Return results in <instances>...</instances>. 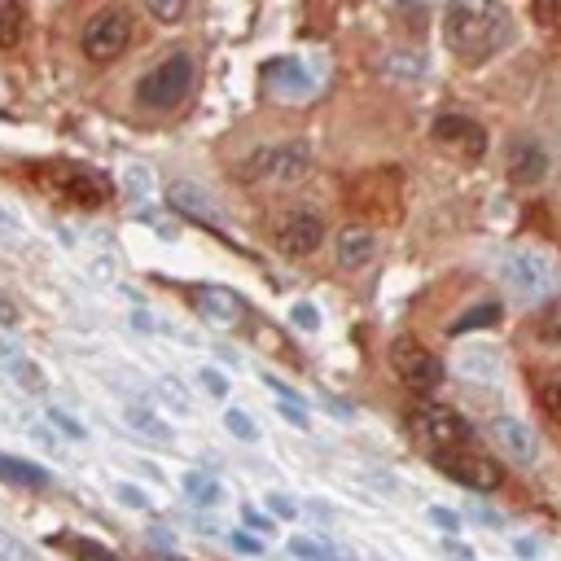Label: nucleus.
Here are the masks:
<instances>
[{"label":"nucleus","mask_w":561,"mask_h":561,"mask_svg":"<svg viewBox=\"0 0 561 561\" xmlns=\"http://www.w3.org/2000/svg\"><path fill=\"white\" fill-rule=\"evenodd\" d=\"M75 557H79V561H119V557L110 553V548H101V544H93V540H79V544H75Z\"/></svg>","instance_id":"35"},{"label":"nucleus","mask_w":561,"mask_h":561,"mask_svg":"<svg viewBox=\"0 0 561 561\" xmlns=\"http://www.w3.org/2000/svg\"><path fill=\"white\" fill-rule=\"evenodd\" d=\"M290 553L299 561H351L342 548H334L329 540H307V535H294L290 540Z\"/></svg>","instance_id":"23"},{"label":"nucleus","mask_w":561,"mask_h":561,"mask_svg":"<svg viewBox=\"0 0 561 561\" xmlns=\"http://www.w3.org/2000/svg\"><path fill=\"white\" fill-rule=\"evenodd\" d=\"M57 185H62L66 198L79 206H101L110 198V180L93 167H62V180H57Z\"/></svg>","instance_id":"14"},{"label":"nucleus","mask_w":561,"mask_h":561,"mask_svg":"<svg viewBox=\"0 0 561 561\" xmlns=\"http://www.w3.org/2000/svg\"><path fill=\"white\" fill-rule=\"evenodd\" d=\"M123 421H128V430L145 434V439L171 443V426H163V417H158V412H150V408H128V412H123Z\"/></svg>","instance_id":"21"},{"label":"nucleus","mask_w":561,"mask_h":561,"mask_svg":"<svg viewBox=\"0 0 561 561\" xmlns=\"http://www.w3.org/2000/svg\"><path fill=\"white\" fill-rule=\"evenodd\" d=\"M535 334H540L548 347H561V299H553L540 316H535Z\"/></svg>","instance_id":"25"},{"label":"nucleus","mask_w":561,"mask_h":561,"mask_svg":"<svg viewBox=\"0 0 561 561\" xmlns=\"http://www.w3.org/2000/svg\"><path fill=\"white\" fill-rule=\"evenodd\" d=\"M189 88H193V57L171 53L167 62H158L154 71L136 84V101L150 110H171L189 97Z\"/></svg>","instance_id":"2"},{"label":"nucleus","mask_w":561,"mask_h":561,"mask_svg":"<svg viewBox=\"0 0 561 561\" xmlns=\"http://www.w3.org/2000/svg\"><path fill=\"white\" fill-rule=\"evenodd\" d=\"M185 496H189V505H198V509L224 505V487L215 483V478H206V474H189L185 478Z\"/></svg>","instance_id":"22"},{"label":"nucleus","mask_w":561,"mask_h":561,"mask_svg":"<svg viewBox=\"0 0 561 561\" xmlns=\"http://www.w3.org/2000/svg\"><path fill=\"white\" fill-rule=\"evenodd\" d=\"M268 84H272V93H281V97H307L316 79H312V71H303V62H272Z\"/></svg>","instance_id":"17"},{"label":"nucleus","mask_w":561,"mask_h":561,"mask_svg":"<svg viewBox=\"0 0 561 561\" xmlns=\"http://www.w3.org/2000/svg\"><path fill=\"white\" fill-rule=\"evenodd\" d=\"M412 426H417L421 443H426L430 452H452V448H465V443H478L474 426L461 417L456 408L448 404H426L412 412Z\"/></svg>","instance_id":"5"},{"label":"nucleus","mask_w":561,"mask_h":561,"mask_svg":"<svg viewBox=\"0 0 561 561\" xmlns=\"http://www.w3.org/2000/svg\"><path fill=\"white\" fill-rule=\"evenodd\" d=\"M430 136H434V141H439L448 154H461V158H483V154H487V132L478 128L469 114H439Z\"/></svg>","instance_id":"9"},{"label":"nucleus","mask_w":561,"mask_h":561,"mask_svg":"<svg viewBox=\"0 0 561 561\" xmlns=\"http://www.w3.org/2000/svg\"><path fill=\"white\" fill-rule=\"evenodd\" d=\"M531 14L544 27H561V0H531Z\"/></svg>","instance_id":"33"},{"label":"nucleus","mask_w":561,"mask_h":561,"mask_svg":"<svg viewBox=\"0 0 561 561\" xmlns=\"http://www.w3.org/2000/svg\"><path fill=\"white\" fill-rule=\"evenodd\" d=\"M198 382H202V391L211 395V399H224L228 395V377L220 369H198Z\"/></svg>","instance_id":"32"},{"label":"nucleus","mask_w":561,"mask_h":561,"mask_svg":"<svg viewBox=\"0 0 561 561\" xmlns=\"http://www.w3.org/2000/svg\"><path fill=\"white\" fill-rule=\"evenodd\" d=\"M513 548H518V557H540V544L535 540H513Z\"/></svg>","instance_id":"46"},{"label":"nucleus","mask_w":561,"mask_h":561,"mask_svg":"<svg viewBox=\"0 0 561 561\" xmlns=\"http://www.w3.org/2000/svg\"><path fill=\"white\" fill-rule=\"evenodd\" d=\"M443 553H448V561H478V557L469 553V548H465L461 540H452V535H448V540H443Z\"/></svg>","instance_id":"40"},{"label":"nucleus","mask_w":561,"mask_h":561,"mask_svg":"<svg viewBox=\"0 0 561 561\" xmlns=\"http://www.w3.org/2000/svg\"><path fill=\"white\" fill-rule=\"evenodd\" d=\"M128 185H132V193H145V189H150V171H145V167H132V171H128Z\"/></svg>","instance_id":"43"},{"label":"nucleus","mask_w":561,"mask_h":561,"mask_svg":"<svg viewBox=\"0 0 561 561\" xmlns=\"http://www.w3.org/2000/svg\"><path fill=\"white\" fill-rule=\"evenodd\" d=\"M443 36H448V49L456 53V62L478 66L509 44L513 18L505 5H496V0H448Z\"/></svg>","instance_id":"1"},{"label":"nucleus","mask_w":561,"mask_h":561,"mask_svg":"<svg viewBox=\"0 0 561 561\" xmlns=\"http://www.w3.org/2000/svg\"><path fill=\"white\" fill-rule=\"evenodd\" d=\"M268 509L277 513V518H285V522H290V518H299V505H294L290 496H281V491H272V496H268Z\"/></svg>","instance_id":"37"},{"label":"nucleus","mask_w":561,"mask_h":561,"mask_svg":"<svg viewBox=\"0 0 561 561\" xmlns=\"http://www.w3.org/2000/svg\"><path fill=\"white\" fill-rule=\"evenodd\" d=\"M119 500H123V505H132V509H150V500L141 496V487H128V483L119 487Z\"/></svg>","instance_id":"42"},{"label":"nucleus","mask_w":561,"mask_h":561,"mask_svg":"<svg viewBox=\"0 0 561 561\" xmlns=\"http://www.w3.org/2000/svg\"><path fill=\"white\" fill-rule=\"evenodd\" d=\"M434 465L448 478H456L461 487L478 491V496H483V491H496L500 478H505L500 461L487 448H478V443H465V448H452V452H434Z\"/></svg>","instance_id":"3"},{"label":"nucleus","mask_w":561,"mask_h":561,"mask_svg":"<svg viewBox=\"0 0 561 561\" xmlns=\"http://www.w3.org/2000/svg\"><path fill=\"white\" fill-rule=\"evenodd\" d=\"M290 325H294V329H307V334H316V329H320V307L294 303V307H290Z\"/></svg>","instance_id":"29"},{"label":"nucleus","mask_w":561,"mask_h":561,"mask_svg":"<svg viewBox=\"0 0 561 561\" xmlns=\"http://www.w3.org/2000/svg\"><path fill=\"white\" fill-rule=\"evenodd\" d=\"M0 478L18 487H49V474L31 461H18V456H0Z\"/></svg>","instance_id":"19"},{"label":"nucleus","mask_w":561,"mask_h":561,"mask_svg":"<svg viewBox=\"0 0 561 561\" xmlns=\"http://www.w3.org/2000/svg\"><path fill=\"white\" fill-rule=\"evenodd\" d=\"M0 233H18V220L5 211V206H0Z\"/></svg>","instance_id":"47"},{"label":"nucleus","mask_w":561,"mask_h":561,"mask_svg":"<svg viewBox=\"0 0 561 561\" xmlns=\"http://www.w3.org/2000/svg\"><path fill=\"white\" fill-rule=\"evenodd\" d=\"M0 561H31V553L14 540V535H5V531H0Z\"/></svg>","instance_id":"36"},{"label":"nucleus","mask_w":561,"mask_h":561,"mask_svg":"<svg viewBox=\"0 0 561 561\" xmlns=\"http://www.w3.org/2000/svg\"><path fill=\"white\" fill-rule=\"evenodd\" d=\"M386 66H391L399 79H417L421 71H426V66H421V57H404V53H391V57H386Z\"/></svg>","instance_id":"31"},{"label":"nucleus","mask_w":561,"mask_h":561,"mask_svg":"<svg viewBox=\"0 0 561 561\" xmlns=\"http://www.w3.org/2000/svg\"><path fill=\"white\" fill-rule=\"evenodd\" d=\"M391 369L399 373V382L417 395H430L443 386V360L430 347H421L417 338H395L391 342Z\"/></svg>","instance_id":"6"},{"label":"nucleus","mask_w":561,"mask_h":561,"mask_svg":"<svg viewBox=\"0 0 561 561\" xmlns=\"http://www.w3.org/2000/svg\"><path fill=\"white\" fill-rule=\"evenodd\" d=\"M167 202H171V211H180V215H185V220H193V224L215 228V233L224 228L215 198H211V193H202L198 185H189V180H176V185L167 189Z\"/></svg>","instance_id":"12"},{"label":"nucleus","mask_w":561,"mask_h":561,"mask_svg":"<svg viewBox=\"0 0 561 561\" xmlns=\"http://www.w3.org/2000/svg\"><path fill=\"white\" fill-rule=\"evenodd\" d=\"M491 434H496V448L505 452L509 461H518L526 469L540 461V434L526 426L522 417H496L491 421Z\"/></svg>","instance_id":"10"},{"label":"nucleus","mask_w":561,"mask_h":561,"mask_svg":"<svg viewBox=\"0 0 561 561\" xmlns=\"http://www.w3.org/2000/svg\"><path fill=\"white\" fill-rule=\"evenodd\" d=\"M312 171V150L303 141H285V145H263L242 163V180H281L294 185Z\"/></svg>","instance_id":"4"},{"label":"nucleus","mask_w":561,"mask_h":561,"mask_svg":"<svg viewBox=\"0 0 561 561\" xmlns=\"http://www.w3.org/2000/svg\"><path fill=\"white\" fill-rule=\"evenodd\" d=\"M242 522L250 526V531H259V535H272V531H277V526H272L268 518H263L259 509H242Z\"/></svg>","instance_id":"39"},{"label":"nucleus","mask_w":561,"mask_h":561,"mask_svg":"<svg viewBox=\"0 0 561 561\" xmlns=\"http://www.w3.org/2000/svg\"><path fill=\"white\" fill-rule=\"evenodd\" d=\"M426 518H430V526H439V531L443 535H461V513H456V509H443V505H434L430 513H426Z\"/></svg>","instance_id":"30"},{"label":"nucleus","mask_w":561,"mask_h":561,"mask_svg":"<svg viewBox=\"0 0 561 561\" xmlns=\"http://www.w3.org/2000/svg\"><path fill=\"white\" fill-rule=\"evenodd\" d=\"M233 548H237V553H263V544L255 540V535H233Z\"/></svg>","instance_id":"44"},{"label":"nucleus","mask_w":561,"mask_h":561,"mask_svg":"<svg viewBox=\"0 0 561 561\" xmlns=\"http://www.w3.org/2000/svg\"><path fill=\"white\" fill-rule=\"evenodd\" d=\"M18 356V342L5 334V329H0V360H14Z\"/></svg>","instance_id":"45"},{"label":"nucleus","mask_w":561,"mask_h":561,"mask_svg":"<svg viewBox=\"0 0 561 561\" xmlns=\"http://www.w3.org/2000/svg\"><path fill=\"white\" fill-rule=\"evenodd\" d=\"M224 426H228L233 439H242V443H255L259 439V426L250 421V412H242V408H228L224 412Z\"/></svg>","instance_id":"26"},{"label":"nucleus","mask_w":561,"mask_h":561,"mask_svg":"<svg viewBox=\"0 0 561 561\" xmlns=\"http://www.w3.org/2000/svg\"><path fill=\"white\" fill-rule=\"evenodd\" d=\"M22 40V5L18 0H0V49H14Z\"/></svg>","instance_id":"24"},{"label":"nucleus","mask_w":561,"mask_h":561,"mask_svg":"<svg viewBox=\"0 0 561 561\" xmlns=\"http://www.w3.org/2000/svg\"><path fill=\"white\" fill-rule=\"evenodd\" d=\"M500 281L518 294L522 303H540L548 290H553V263L535 250H513V255L500 259Z\"/></svg>","instance_id":"7"},{"label":"nucleus","mask_w":561,"mask_h":561,"mask_svg":"<svg viewBox=\"0 0 561 561\" xmlns=\"http://www.w3.org/2000/svg\"><path fill=\"white\" fill-rule=\"evenodd\" d=\"M9 325H18V303L9 294H0V329H9Z\"/></svg>","instance_id":"41"},{"label":"nucleus","mask_w":561,"mask_h":561,"mask_svg":"<svg viewBox=\"0 0 561 561\" xmlns=\"http://www.w3.org/2000/svg\"><path fill=\"white\" fill-rule=\"evenodd\" d=\"M9 373H14V377H22V382H27V391H44V373L36 369V364H27V360H18L14 364V369H9Z\"/></svg>","instance_id":"34"},{"label":"nucleus","mask_w":561,"mask_h":561,"mask_svg":"<svg viewBox=\"0 0 561 561\" xmlns=\"http://www.w3.org/2000/svg\"><path fill=\"white\" fill-rule=\"evenodd\" d=\"M496 325H500V303H474L465 316L452 320L448 334L461 338V334H474V329H496Z\"/></svg>","instance_id":"18"},{"label":"nucleus","mask_w":561,"mask_h":561,"mask_svg":"<svg viewBox=\"0 0 561 561\" xmlns=\"http://www.w3.org/2000/svg\"><path fill=\"white\" fill-rule=\"evenodd\" d=\"M320 242H325V220H320L316 211H294L290 220L277 228V246L285 250V255H294V259L312 255Z\"/></svg>","instance_id":"11"},{"label":"nucleus","mask_w":561,"mask_h":561,"mask_svg":"<svg viewBox=\"0 0 561 561\" xmlns=\"http://www.w3.org/2000/svg\"><path fill=\"white\" fill-rule=\"evenodd\" d=\"M540 404L553 421H561V373H548L540 382Z\"/></svg>","instance_id":"27"},{"label":"nucleus","mask_w":561,"mask_h":561,"mask_svg":"<svg viewBox=\"0 0 561 561\" xmlns=\"http://www.w3.org/2000/svg\"><path fill=\"white\" fill-rule=\"evenodd\" d=\"M171 561H176V557H171Z\"/></svg>","instance_id":"48"},{"label":"nucleus","mask_w":561,"mask_h":561,"mask_svg":"<svg viewBox=\"0 0 561 561\" xmlns=\"http://www.w3.org/2000/svg\"><path fill=\"white\" fill-rule=\"evenodd\" d=\"M548 176V154L540 141H518L509 150V180L513 185H540Z\"/></svg>","instance_id":"15"},{"label":"nucleus","mask_w":561,"mask_h":561,"mask_svg":"<svg viewBox=\"0 0 561 561\" xmlns=\"http://www.w3.org/2000/svg\"><path fill=\"white\" fill-rule=\"evenodd\" d=\"M334 255H338L342 268L360 272L364 263H373V255H377V237L369 233V228H342V233H338V246H334Z\"/></svg>","instance_id":"16"},{"label":"nucleus","mask_w":561,"mask_h":561,"mask_svg":"<svg viewBox=\"0 0 561 561\" xmlns=\"http://www.w3.org/2000/svg\"><path fill=\"white\" fill-rule=\"evenodd\" d=\"M456 369H461L465 377H483V382H491V377L500 373V356L496 351H487V347H469V351H461Z\"/></svg>","instance_id":"20"},{"label":"nucleus","mask_w":561,"mask_h":561,"mask_svg":"<svg viewBox=\"0 0 561 561\" xmlns=\"http://www.w3.org/2000/svg\"><path fill=\"white\" fill-rule=\"evenodd\" d=\"M49 421H53V426L62 430V434H71V439H84V426H79L75 417H66V412H57V408H49Z\"/></svg>","instance_id":"38"},{"label":"nucleus","mask_w":561,"mask_h":561,"mask_svg":"<svg viewBox=\"0 0 561 561\" xmlns=\"http://www.w3.org/2000/svg\"><path fill=\"white\" fill-rule=\"evenodd\" d=\"M193 307H198L202 320H211V325H237V320L246 316V303L237 299L233 290H224V285H198V290H189Z\"/></svg>","instance_id":"13"},{"label":"nucleus","mask_w":561,"mask_h":561,"mask_svg":"<svg viewBox=\"0 0 561 561\" xmlns=\"http://www.w3.org/2000/svg\"><path fill=\"white\" fill-rule=\"evenodd\" d=\"M145 9H150L158 22H180L189 14V0H145Z\"/></svg>","instance_id":"28"},{"label":"nucleus","mask_w":561,"mask_h":561,"mask_svg":"<svg viewBox=\"0 0 561 561\" xmlns=\"http://www.w3.org/2000/svg\"><path fill=\"white\" fill-rule=\"evenodd\" d=\"M128 40H132V18L123 9H101L84 27V53H88V62H101V66L128 49Z\"/></svg>","instance_id":"8"}]
</instances>
